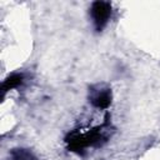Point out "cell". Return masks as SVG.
I'll return each instance as SVG.
<instances>
[{
	"instance_id": "cell-3",
	"label": "cell",
	"mask_w": 160,
	"mask_h": 160,
	"mask_svg": "<svg viewBox=\"0 0 160 160\" xmlns=\"http://www.w3.org/2000/svg\"><path fill=\"white\" fill-rule=\"evenodd\" d=\"M111 90L110 89H98V90H92L91 95H90V101L91 104L98 108V109H106L110 104H111Z\"/></svg>"
},
{
	"instance_id": "cell-4",
	"label": "cell",
	"mask_w": 160,
	"mask_h": 160,
	"mask_svg": "<svg viewBox=\"0 0 160 160\" xmlns=\"http://www.w3.org/2000/svg\"><path fill=\"white\" fill-rule=\"evenodd\" d=\"M22 80H24V75L22 74H19V72H15V74H11L10 76H8L4 82H2V92L6 94L9 90L14 89V88H18L19 85L22 84Z\"/></svg>"
},
{
	"instance_id": "cell-2",
	"label": "cell",
	"mask_w": 160,
	"mask_h": 160,
	"mask_svg": "<svg viewBox=\"0 0 160 160\" xmlns=\"http://www.w3.org/2000/svg\"><path fill=\"white\" fill-rule=\"evenodd\" d=\"M90 15L96 31H101L110 20L111 4L108 1H94L90 8Z\"/></svg>"
},
{
	"instance_id": "cell-5",
	"label": "cell",
	"mask_w": 160,
	"mask_h": 160,
	"mask_svg": "<svg viewBox=\"0 0 160 160\" xmlns=\"http://www.w3.org/2000/svg\"><path fill=\"white\" fill-rule=\"evenodd\" d=\"M10 159L11 160H38L36 156L30 150L22 149V148L12 149L10 151Z\"/></svg>"
},
{
	"instance_id": "cell-1",
	"label": "cell",
	"mask_w": 160,
	"mask_h": 160,
	"mask_svg": "<svg viewBox=\"0 0 160 160\" xmlns=\"http://www.w3.org/2000/svg\"><path fill=\"white\" fill-rule=\"evenodd\" d=\"M104 128H105V124L101 126H95V128L85 130V131L75 130V131L70 132L65 139L69 150L78 152V154H82V151L85 149L99 145L101 141H104L106 139Z\"/></svg>"
}]
</instances>
